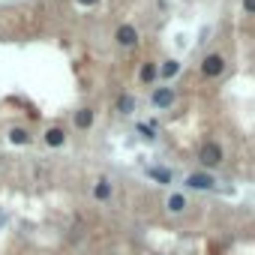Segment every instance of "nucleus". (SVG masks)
<instances>
[{
    "mask_svg": "<svg viewBox=\"0 0 255 255\" xmlns=\"http://www.w3.org/2000/svg\"><path fill=\"white\" fill-rule=\"evenodd\" d=\"M63 141H66V132L60 129V126H51V129L45 132V144L48 147H63Z\"/></svg>",
    "mask_w": 255,
    "mask_h": 255,
    "instance_id": "423d86ee",
    "label": "nucleus"
},
{
    "mask_svg": "<svg viewBox=\"0 0 255 255\" xmlns=\"http://www.w3.org/2000/svg\"><path fill=\"white\" fill-rule=\"evenodd\" d=\"M117 42L126 45V48L135 45V42H138V30H135L132 24H120V27H117Z\"/></svg>",
    "mask_w": 255,
    "mask_h": 255,
    "instance_id": "20e7f679",
    "label": "nucleus"
},
{
    "mask_svg": "<svg viewBox=\"0 0 255 255\" xmlns=\"http://www.w3.org/2000/svg\"><path fill=\"white\" fill-rule=\"evenodd\" d=\"M138 75H141V81H144V84H153V81H156V75H159V66H156V63H144Z\"/></svg>",
    "mask_w": 255,
    "mask_h": 255,
    "instance_id": "1a4fd4ad",
    "label": "nucleus"
},
{
    "mask_svg": "<svg viewBox=\"0 0 255 255\" xmlns=\"http://www.w3.org/2000/svg\"><path fill=\"white\" fill-rule=\"evenodd\" d=\"M78 3H81V6H93V3H96V0H78Z\"/></svg>",
    "mask_w": 255,
    "mask_h": 255,
    "instance_id": "f3484780",
    "label": "nucleus"
},
{
    "mask_svg": "<svg viewBox=\"0 0 255 255\" xmlns=\"http://www.w3.org/2000/svg\"><path fill=\"white\" fill-rule=\"evenodd\" d=\"M177 72H180V63H177V60H165V63L159 66V75H162V78H174Z\"/></svg>",
    "mask_w": 255,
    "mask_h": 255,
    "instance_id": "9b49d317",
    "label": "nucleus"
},
{
    "mask_svg": "<svg viewBox=\"0 0 255 255\" xmlns=\"http://www.w3.org/2000/svg\"><path fill=\"white\" fill-rule=\"evenodd\" d=\"M138 132H141V135H144V138H153V129H150V126H144V123H141V126H138Z\"/></svg>",
    "mask_w": 255,
    "mask_h": 255,
    "instance_id": "2eb2a0df",
    "label": "nucleus"
},
{
    "mask_svg": "<svg viewBox=\"0 0 255 255\" xmlns=\"http://www.w3.org/2000/svg\"><path fill=\"white\" fill-rule=\"evenodd\" d=\"M222 69H225V60H222V54H207V57L201 60V72H204L207 78H216V75H222Z\"/></svg>",
    "mask_w": 255,
    "mask_h": 255,
    "instance_id": "f257e3e1",
    "label": "nucleus"
},
{
    "mask_svg": "<svg viewBox=\"0 0 255 255\" xmlns=\"http://www.w3.org/2000/svg\"><path fill=\"white\" fill-rule=\"evenodd\" d=\"M174 99H177V93H174L171 87H159V90H153V96H150V102H153L156 108H168V105H174Z\"/></svg>",
    "mask_w": 255,
    "mask_h": 255,
    "instance_id": "7ed1b4c3",
    "label": "nucleus"
},
{
    "mask_svg": "<svg viewBox=\"0 0 255 255\" xmlns=\"http://www.w3.org/2000/svg\"><path fill=\"white\" fill-rule=\"evenodd\" d=\"M243 9L246 12H255V0H243Z\"/></svg>",
    "mask_w": 255,
    "mask_h": 255,
    "instance_id": "dca6fc26",
    "label": "nucleus"
},
{
    "mask_svg": "<svg viewBox=\"0 0 255 255\" xmlns=\"http://www.w3.org/2000/svg\"><path fill=\"white\" fill-rule=\"evenodd\" d=\"M9 141H12V144H27V141H30V135H27V129L15 126V129H9Z\"/></svg>",
    "mask_w": 255,
    "mask_h": 255,
    "instance_id": "ddd939ff",
    "label": "nucleus"
},
{
    "mask_svg": "<svg viewBox=\"0 0 255 255\" xmlns=\"http://www.w3.org/2000/svg\"><path fill=\"white\" fill-rule=\"evenodd\" d=\"M75 126H78V129H90V126H93V111L90 108H81L75 114Z\"/></svg>",
    "mask_w": 255,
    "mask_h": 255,
    "instance_id": "6e6552de",
    "label": "nucleus"
},
{
    "mask_svg": "<svg viewBox=\"0 0 255 255\" xmlns=\"http://www.w3.org/2000/svg\"><path fill=\"white\" fill-rule=\"evenodd\" d=\"M147 174H150V177H153V180H156L159 186H165V183H171V171H168V168H150Z\"/></svg>",
    "mask_w": 255,
    "mask_h": 255,
    "instance_id": "f8f14e48",
    "label": "nucleus"
},
{
    "mask_svg": "<svg viewBox=\"0 0 255 255\" xmlns=\"http://www.w3.org/2000/svg\"><path fill=\"white\" fill-rule=\"evenodd\" d=\"M183 207H186V198H183L180 192H174V195H168V210H171V213H180Z\"/></svg>",
    "mask_w": 255,
    "mask_h": 255,
    "instance_id": "4468645a",
    "label": "nucleus"
},
{
    "mask_svg": "<svg viewBox=\"0 0 255 255\" xmlns=\"http://www.w3.org/2000/svg\"><path fill=\"white\" fill-rule=\"evenodd\" d=\"M201 162H204L207 168H216V165L222 162V147H219L216 141H207V144L201 147Z\"/></svg>",
    "mask_w": 255,
    "mask_h": 255,
    "instance_id": "f03ea898",
    "label": "nucleus"
},
{
    "mask_svg": "<svg viewBox=\"0 0 255 255\" xmlns=\"http://www.w3.org/2000/svg\"><path fill=\"white\" fill-rule=\"evenodd\" d=\"M117 111H120V114H132V111H135V99H132L129 93H123V96L117 99Z\"/></svg>",
    "mask_w": 255,
    "mask_h": 255,
    "instance_id": "9d476101",
    "label": "nucleus"
},
{
    "mask_svg": "<svg viewBox=\"0 0 255 255\" xmlns=\"http://www.w3.org/2000/svg\"><path fill=\"white\" fill-rule=\"evenodd\" d=\"M93 195H96V201H108V198H111V183H108L105 177H102V180H96Z\"/></svg>",
    "mask_w": 255,
    "mask_h": 255,
    "instance_id": "0eeeda50",
    "label": "nucleus"
},
{
    "mask_svg": "<svg viewBox=\"0 0 255 255\" xmlns=\"http://www.w3.org/2000/svg\"><path fill=\"white\" fill-rule=\"evenodd\" d=\"M186 186H189V189H213L216 180H213L210 174H189V177H186Z\"/></svg>",
    "mask_w": 255,
    "mask_h": 255,
    "instance_id": "39448f33",
    "label": "nucleus"
}]
</instances>
